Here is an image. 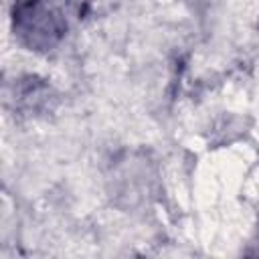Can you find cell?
<instances>
[{"instance_id":"obj_3","label":"cell","mask_w":259,"mask_h":259,"mask_svg":"<svg viewBox=\"0 0 259 259\" xmlns=\"http://www.w3.org/2000/svg\"><path fill=\"white\" fill-rule=\"evenodd\" d=\"M245 255H259V221H257L255 233L251 237V243H249V249L245 251Z\"/></svg>"},{"instance_id":"obj_1","label":"cell","mask_w":259,"mask_h":259,"mask_svg":"<svg viewBox=\"0 0 259 259\" xmlns=\"http://www.w3.org/2000/svg\"><path fill=\"white\" fill-rule=\"evenodd\" d=\"M79 8L71 0H10V26L18 45L53 53L69 36Z\"/></svg>"},{"instance_id":"obj_2","label":"cell","mask_w":259,"mask_h":259,"mask_svg":"<svg viewBox=\"0 0 259 259\" xmlns=\"http://www.w3.org/2000/svg\"><path fill=\"white\" fill-rule=\"evenodd\" d=\"M14 109L22 115H38L53 107L55 93L49 83L36 77H24L18 79L14 85Z\"/></svg>"}]
</instances>
